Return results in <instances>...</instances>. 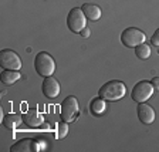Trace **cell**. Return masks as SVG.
<instances>
[{
    "instance_id": "6da1fadb",
    "label": "cell",
    "mask_w": 159,
    "mask_h": 152,
    "mask_svg": "<svg viewBox=\"0 0 159 152\" xmlns=\"http://www.w3.org/2000/svg\"><path fill=\"white\" fill-rule=\"evenodd\" d=\"M125 94H126V85L119 80L107 81L98 91V95L101 98H104L105 101H108V103H115L118 99L124 98Z\"/></svg>"
},
{
    "instance_id": "7a4b0ae2",
    "label": "cell",
    "mask_w": 159,
    "mask_h": 152,
    "mask_svg": "<svg viewBox=\"0 0 159 152\" xmlns=\"http://www.w3.org/2000/svg\"><path fill=\"white\" fill-rule=\"evenodd\" d=\"M34 68L41 77H50L56 71V61L47 51H40L34 57Z\"/></svg>"
},
{
    "instance_id": "3957f363",
    "label": "cell",
    "mask_w": 159,
    "mask_h": 152,
    "mask_svg": "<svg viewBox=\"0 0 159 152\" xmlns=\"http://www.w3.org/2000/svg\"><path fill=\"white\" fill-rule=\"evenodd\" d=\"M87 17L84 14L81 7H74L70 10L68 16H67V26L73 31L74 34H80L81 30L87 27Z\"/></svg>"
},
{
    "instance_id": "277c9868",
    "label": "cell",
    "mask_w": 159,
    "mask_h": 152,
    "mask_svg": "<svg viewBox=\"0 0 159 152\" xmlns=\"http://www.w3.org/2000/svg\"><path fill=\"white\" fill-rule=\"evenodd\" d=\"M146 41V36L142 30L136 29V27H128L122 31L121 34V43L125 47H131L135 48L139 44H142Z\"/></svg>"
},
{
    "instance_id": "5b68a950",
    "label": "cell",
    "mask_w": 159,
    "mask_h": 152,
    "mask_svg": "<svg viewBox=\"0 0 159 152\" xmlns=\"http://www.w3.org/2000/svg\"><path fill=\"white\" fill-rule=\"evenodd\" d=\"M155 90H153L151 81H146V80H142L134 85L132 91H131V98L135 103H146L151 97L153 95Z\"/></svg>"
},
{
    "instance_id": "8992f818",
    "label": "cell",
    "mask_w": 159,
    "mask_h": 152,
    "mask_svg": "<svg viewBox=\"0 0 159 152\" xmlns=\"http://www.w3.org/2000/svg\"><path fill=\"white\" fill-rule=\"evenodd\" d=\"M77 115H78V99L74 95L64 98V101L61 103V109H60L61 119L70 124L77 118Z\"/></svg>"
},
{
    "instance_id": "52a82bcc",
    "label": "cell",
    "mask_w": 159,
    "mask_h": 152,
    "mask_svg": "<svg viewBox=\"0 0 159 152\" xmlns=\"http://www.w3.org/2000/svg\"><path fill=\"white\" fill-rule=\"evenodd\" d=\"M0 66L4 70H16L20 71L23 63H21V58L20 56L10 48H4L0 51Z\"/></svg>"
},
{
    "instance_id": "ba28073f",
    "label": "cell",
    "mask_w": 159,
    "mask_h": 152,
    "mask_svg": "<svg viewBox=\"0 0 159 152\" xmlns=\"http://www.w3.org/2000/svg\"><path fill=\"white\" fill-rule=\"evenodd\" d=\"M40 151H41V146L39 144V139H33V138H23L10 146V152H40Z\"/></svg>"
},
{
    "instance_id": "9c48e42d",
    "label": "cell",
    "mask_w": 159,
    "mask_h": 152,
    "mask_svg": "<svg viewBox=\"0 0 159 152\" xmlns=\"http://www.w3.org/2000/svg\"><path fill=\"white\" fill-rule=\"evenodd\" d=\"M136 114H138L139 121L143 125H151L155 121V109L146 103H139L136 107Z\"/></svg>"
},
{
    "instance_id": "30bf717a",
    "label": "cell",
    "mask_w": 159,
    "mask_h": 152,
    "mask_svg": "<svg viewBox=\"0 0 159 152\" xmlns=\"http://www.w3.org/2000/svg\"><path fill=\"white\" fill-rule=\"evenodd\" d=\"M60 84L58 81H57L54 77H46L43 81V85H41V91H43V94L47 97V98L53 99V98H57L60 94Z\"/></svg>"
},
{
    "instance_id": "8fae6325",
    "label": "cell",
    "mask_w": 159,
    "mask_h": 152,
    "mask_svg": "<svg viewBox=\"0 0 159 152\" xmlns=\"http://www.w3.org/2000/svg\"><path fill=\"white\" fill-rule=\"evenodd\" d=\"M23 121L30 128H37V127H40L44 122V117L41 115L39 111H36V109H29V111L24 113Z\"/></svg>"
},
{
    "instance_id": "7c38bea8",
    "label": "cell",
    "mask_w": 159,
    "mask_h": 152,
    "mask_svg": "<svg viewBox=\"0 0 159 152\" xmlns=\"http://www.w3.org/2000/svg\"><path fill=\"white\" fill-rule=\"evenodd\" d=\"M81 9H83L85 17L88 20H91V21H97V20L101 19L102 12H101L99 6H97V4H94V3H84L83 6H81Z\"/></svg>"
},
{
    "instance_id": "4fadbf2b",
    "label": "cell",
    "mask_w": 159,
    "mask_h": 152,
    "mask_svg": "<svg viewBox=\"0 0 159 152\" xmlns=\"http://www.w3.org/2000/svg\"><path fill=\"white\" fill-rule=\"evenodd\" d=\"M23 117L20 114H16V113H10V114H6L3 118V125L6 127L7 129H17L21 124H23Z\"/></svg>"
},
{
    "instance_id": "5bb4252c",
    "label": "cell",
    "mask_w": 159,
    "mask_h": 152,
    "mask_svg": "<svg viewBox=\"0 0 159 152\" xmlns=\"http://www.w3.org/2000/svg\"><path fill=\"white\" fill-rule=\"evenodd\" d=\"M107 103H108V101H105V99L101 98V97L93 98L91 103H89V113L97 117L104 115V113L107 111Z\"/></svg>"
},
{
    "instance_id": "9a60e30c",
    "label": "cell",
    "mask_w": 159,
    "mask_h": 152,
    "mask_svg": "<svg viewBox=\"0 0 159 152\" xmlns=\"http://www.w3.org/2000/svg\"><path fill=\"white\" fill-rule=\"evenodd\" d=\"M20 78H21V74H20V71H16V70H3L2 76H0L2 83L6 84V85H13Z\"/></svg>"
},
{
    "instance_id": "2e32d148",
    "label": "cell",
    "mask_w": 159,
    "mask_h": 152,
    "mask_svg": "<svg viewBox=\"0 0 159 152\" xmlns=\"http://www.w3.org/2000/svg\"><path fill=\"white\" fill-rule=\"evenodd\" d=\"M151 46L146 43H142V44H139L138 47H135V54L138 58L141 60H148L149 57H151Z\"/></svg>"
},
{
    "instance_id": "e0dca14e",
    "label": "cell",
    "mask_w": 159,
    "mask_h": 152,
    "mask_svg": "<svg viewBox=\"0 0 159 152\" xmlns=\"http://www.w3.org/2000/svg\"><path fill=\"white\" fill-rule=\"evenodd\" d=\"M70 132V127H68V122H66V121H60L58 124H57V138L58 139H64L67 135H68Z\"/></svg>"
},
{
    "instance_id": "ac0fdd59",
    "label": "cell",
    "mask_w": 159,
    "mask_h": 152,
    "mask_svg": "<svg viewBox=\"0 0 159 152\" xmlns=\"http://www.w3.org/2000/svg\"><path fill=\"white\" fill-rule=\"evenodd\" d=\"M151 44L155 47H159V29H156L155 33H153L152 37H151Z\"/></svg>"
},
{
    "instance_id": "d6986e66",
    "label": "cell",
    "mask_w": 159,
    "mask_h": 152,
    "mask_svg": "<svg viewBox=\"0 0 159 152\" xmlns=\"http://www.w3.org/2000/svg\"><path fill=\"white\" fill-rule=\"evenodd\" d=\"M151 84H152L155 91H159V77H155V78L151 80Z\"/></svg>"
},
{
    "instance_id": "ffe728a7",
    "label": "cell",
    "mask_w": 159,
    "mask_h": 152,
    "mask_svg": "<svg viewBox=\"0 0 159 152\" xmlns=\"http://www.w3.org/2000/svg\"><path fill=\"white\" fill-rule=\"evenodd\" d=\"M89 34H91V31H89L88 27H85V29L81 30V33H80V36L84 37V39H87V37H89Z\"/></svg>"
}]
</instances>
